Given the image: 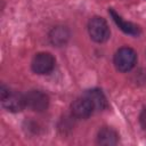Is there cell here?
Here are the masks:
<instances>
[{
	"instance_id": "cell-8",
	"label": "cell",
	"mask_w": 146,
	"mask_h": 146,
	"mask_svg": "<svg viewBox=\"0 0 146 146\" xmlns=\"http://www.w3.org/2000/svg\"><path fill=\"white\" fill-rule=\"evenodd\" d=\"M110 14H111V16H112V18H113V21L115 22V24L124 32V33H127V34H130V35H138L139 33H140V29L136 25V24H133V23H130V22H125V21H123L122 19V17L120 16V15H117L112 8L110 9Z\"/></svg>"
},
{
	"instance_id": "cell-5",
	"label": "cell",
	"mask_w": 146,
	"mask_h": 146,
	"mask_svg": "<svg viewBox=\"0 0 146 146\" xmlns=\"http://www.w3.org/2000/svg\"><path fill=\"white\" fill-rule=\"evenodd\" d=\"M55 66V58L49 52H39L32 60V70L36 74H48Z\"/></svg>"
},
{
	"instance_id": "cell-7",
	"label": "cell",
	"mask_w": 146,
	"mask_h": 146,
	"mask_svg": "<svg viewBox=\"0 0 146 146\" xmlns=\"http://www.w3.org/2000/svg\"><path fill=\"white\" fill-rule=\"evenodd\" d=\"M83 96H86L90 100V103L92 104L94 108L97 110V111H103L107 106L106 97L103 94V91L99 90V89H89V90H87L84 92Z\"/></svg>"
},
{
	"instance_id": "cell-10",
	"label": "cell",
	"mask_w": 146,
	"mask_h": 146,
	"mask_svg": "<svg viewBox=\"0 0 146 146\" xmlns=\"http://www.w3.org/2000/svg\"><path fill=\"white\" fill-rule=\"evenodd\" d=\"M97 141L100 145H115L119 141V135L114 129L104 127L98 132Z\"/></svg>"
},
{
	"instance_id": "cell-11",
	"label": "cell",
	"mask_w": 146,
	"mask_h": 146,
	"mask_svg": "<svg viewBox=\"0 0 146 146\" xmlns=\"http://www.w3.org/2000/svg\"><path fill=\"white\" fill-rule=\"evenodd\" d=\"M139 121H140V124L144 129H146V107L141 111L140 113V116H139Z\"/></svg>"
},
{
	"instance_id": "cell-9",
	"label": "cell",
	"mask_w": 146,
	"mask_h": 146,
	"mask_svg": "<svg viewBox=\"0 0 146 146\" xmlns=\"http://www.w3.org/2000/svg\"><path fill=\"white\" fill-rule=\"evenodd\" d=\"M70 38V32L65 26H56L49 33L50 42L56 47L64 46Z\"/></svg>"
},
{
	"instance_id": "cell-3",
	"label": "cell",
	"mask_w": 146,
	"mask_h": 146,
	"mask_svg": "<svg viewBox=\"0 0 146 146\" xmlns=\"http://www.w3.org/2000/svg\"><path fill=\"white\" fill-rule=\"evenodd\" d=\"M88 32L90 38L96 42H105L110 38V29L106 21L102 17H92L88 24Z\"/></svg>"
},
{
	"instance_id": "cell-2",
	"label": "cell",
	"mask_w": 146,
	"mask_h": 146,
	"mask_svg": "<svg viewBox=\"0 0 146 146\" xmlns=\"http://www.w3.org/2000/svg\"><path fill=\"white\" fill-rule=\"evenodd\" d=\"M137 60V55L133 49L129 47L120 48L114 55V65L120 72L130 71Z\"/></svg>"
},
{
	"instance_id": "cell-6",
	"label": "cell",
	"mask_w": 146,
	"mask_h": 146,
	"mask_svg": "<svg viewBox=\"0 0 146 146\" xmlns=\"http://www.w3.org/2000/svg\"><path fill=\"white\" fill-rule=\"evenodd\" d=\"M71 111H72L73 116H75L78 119H87L92 114L95 108H94L92 104L90 103V100L86 96H82L80 98H76L72 103Z\"/></svg>"
},
{
	"instance_id": "cell-1",
	"label": "cell",
	"mask_w": 146,
	"mask_h": 146,
	"mask_svg": "<svg viewBox=\"0 0 146 146\" xmlns=\"http://www.w3.org/2000/svg\"><path fill=\"white\" fill-rule=\"evenodd\" d=\"M2 106L10 112H21L25 106V98L17 91H11L6 86H1L0 89Z\"/></svg>"
},
{
	"instance_id": "cell-4",
	"label": "cell",
	"mask_w": 146,
	"mask_h": 146,
	"mask_svg": "<svg viewBox=\"0 0 146 146\" xmlns=\"http://www.w3.org/2000/svg\"><path fill=\"white\" fill-rule=\"evenodd\" d=\"M25 106L34 112H43L48 108L49 98L40 90H31L25 96Z\"/></svg>"
}]
</instances>
